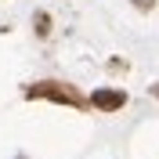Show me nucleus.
Instances as JSON below:
<instances>
[{"label":"nucleus","mask_w":159,"mask_h":159,"mask_svg":"<svg viewBox=\"0 0 159 159\" xmlns=\"http://www.w3.org/2000/svg\"><path fill=\"white\" fill-rule=\"evenodd\" d=\"M22 94L29 101L33 98H47V101H58V105H69V109H87V98L72 83H65V80H40V83H29Z\"/></svg>","instance_id":"nucleus-1"},{"label":"nucleus","mask_w":159,"mask_h":159,"mask_svg":"<svg viewBox=\"0 0 159 159\" xmlns=\"http://www.w3.org/2000/svg\"><path fill=\"white\" fill-rule=\"evenodd\" d=\"M87 105H94L98 112H119L123 105H127V90H119V87H98L87 98Z\"/></svg>","instance_id":"nucleus-2"},{"label":"nucleus","mask_w":159,"mask_h":159,"mask_svg":"<svg viewBox=\"0 0 159 159\" xmlns=\"http://www.w3.org/2000/svg\"><path fill=\"white\" fill-rule=\"evenodd\" d=\"M33 29H36L40 40L51 36V15H47V11H36V15H33Z\"/></svg>","instance_id":"nucleus-3"},{"label":"nucleus","mask_w":159,"mask_h":159,"mask_svg":"<svg viewBox=\"0 0 159 159\" xmlns=\"http://www.w3.org/2000/svg\"><path fill=\"white\" fill-rule=\"evenodd\" d=\"M130 4H134L138 11H152V7H156V0H130Z\"/></svg>","instance_id":"nucleus-4"},{"label":"nucleus","mask_w":159,"mask_h":159,"mask_svg":"<svg viewBox=\"0 0 159 159\" xmlns=\"http://www.w3.org/2000/svg\"><path fill=\"white\" fill-rule=\"evenodd\" d=\"M148 94H152V98H159V83H152V87H148Z\"/></svg>","instance_id":"nucleus-5"},{"label":"nucleus","mask_w":159,"mask_h":159,"mask_svg":"<svg viewBox=\"0 0 159 159\" xmlns=\"http://www.w3.org/2000/svg\"><path fill=\"white\" fill-rule=\"evenodd\" d=\"M18 159H25V156H18Z\"/></svg>","instance_id":"nucleus-6"}]
</instances>
